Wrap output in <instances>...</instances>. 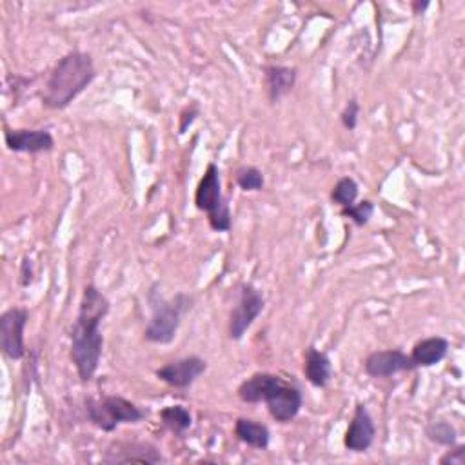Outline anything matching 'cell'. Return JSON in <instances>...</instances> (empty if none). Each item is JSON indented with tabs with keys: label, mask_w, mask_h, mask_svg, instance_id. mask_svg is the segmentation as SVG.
<instances>
[{
	"label": "cell",
	"mask_w": 465,
	"mask_h": 465,
	"mask_svg": "<svg viewBox=\"0 0 465 465\" xmlns=\"http://www.w3.org/2000/svg\"><path fill=\"white\" fill-rule=\"evenodd\" d=\"M426 435L431 442L438 445H454L456 444V429L449 422H433L426 427Z\"/></svg>",
	"instance_id": "7402d4cb"
},
{
	"label": "cell",
	"mask_w": 465,
	"mask_h": 465,
	"mask_svg": "<svg viewBox=\"0 0 465 465\" xmlns=\"http://www.w3.org/2000/svg\"><path fill=\"white\" fill-rule=\"evenodd\" d=\"M193 300L188 295L179 293L171 300H164L156 306L144 336L153 343H169L177 336L182 317L191 309Z\"/></svg>",
	"instance_id": "5b68a950"
},
{
	"label": "cell",
	"mask_w": 465,
	"mask_h": 465,
	"mask_svg": "<svg viewBox=\"0 0 465 465\" xmlns=\"http://www.w3.org/2000/svg\"><path fill=\"white\" fill-rule=\"evenodd\" d=\"M95 77V66L88 53L72 51L64 55L42 89V106L47 109H66Z\"/></svg>",
	"instance_id": "7a4b0ae2"
},
{
	"label": "cell",
	"mask_w": 465,
	"mask_h": 465,
	"mask_svg": "<svg viewBox=\"0 0 465 465\" xmlns=\"http://www.w3.org/2000/svg\"><path fill=\"white\" fill-rule=\"evenodd\" d=\"M283 385V380L271 373H257L239 387V398L246 403L267 402V398Z\"/></svg>",
	"instance_id": "5bb4252c"
},
{
	"label": "cell",
	"mask_w": 465,
	"mask_h": 465,
	"mask_svg": "<svg viewBox=\"0 0 465 465\" xmlns=\"http://www.w3.org/2000/svg\"><path fill=\"white\" fill-rule=\"evenodd\" d=\"M195 206L207 213V222L213 231L225 232L231 229V211L227 200L222 197L220 171L216 164H209L204 177L200 179L195 191Z\"/></svg>",
	"instance_id": "3957f363"
},
{
	"label": "cell",
	"mask_w": 465,
	"mask_h": 465,
	"mask_svg": "<svg viewBox=\"0 0 465 465\" xmlns=\"http://www.w3.org/2000/svg\"><path fill=\"white\" fill-rule=\"evenodd\" d=\"M375 435H376V427L373 417L369 415L368 407L364 403H359L355 410V417L351 424H349L343 436L345 449L353 452H366L373 445Z\"/></svg>",
	"instance_id": "9c48e42d"
},
{
	"label": "cell",
	"mask_w": 465,
	"mask_h": 465,
	"mask_svg": "<svg viewBox=\"0 0 465 465\" xmlns=\"http://www.w3.org/2000/svg\"><path fill=\"white\" fill-rule=\"evenodd\" d=\"M237 186L244 191H260L264 188V174L255 165H244L237 171Z\"/></svg>",
	"instance_id": "44dd1931"
},
{
	"label": "cell",
	"mask_w": 465,
	"mask_h": 465,
	"mask_svg": "<svg viewBox=\"0 0 465 465\" xmlns=\"http://www.w3.org/2000/svg\"><path fill=\"white\" fill-rule=\"evenodd\" d=\"M264 84L267 98L271 104L280 102L297 84V70L285 66H266L264 68Z\"/></svg>",
	"instance_id": "9a60e30c"
},
{
	"label": "cell",
	"mask_w": 465,
	"mask_h": 465,
	"mask_svg": "<svg viewBox=\"0 0 465 465\" xmlns=\"http://www.w3.org/2000/svg\"><path fill=\"white\" fill-rule=\"evenodd\" d=\"M235 435L239 436L241 442L248 444L249 447L255 449H267L269 447V440H271V433L267 429V426L249 420V418H239L235 422Z\"/></svg>",
	"instance_id": "ac0fdd59"
},
{
	"label": "cell",
	"mask_w": 465,
	"mask_h": 465,
	"mask_svg": "<svg viewBox=\"0 0 465 465\" xmlns=\"http://www.w3.org/2000/svg\"><path fill=\"white\" fill-rule=\"evenodd\" d=\"M429 8V3H413V12H415V15H422L426 10Z\"/></svg>",
	"instance_id": "4316f807"
},
{
	"label": "cell",
	"mask_w": 465,
	"mask_h": 465,
	"mask_svg": "<svg viewBox=\"0 0 465 465\" xmlns=\"http://www.w3.org/2000/svg\"><path fill=\"white\" fill-rule=\"evenodd\" d=\"M206 369H207V364L200 357H186L177 362H169L167 366L156 369V378L171 387L186 389L200 375H204Z\"/></svg>",
	"instance_id": "ba28073f"
},
{
	"label": "cell",
	"mask_w": 465,
	"mask_h": 465,
	"mask_svg": "<svg viewBox=\"0 0 465 465\" xmlns=\"http://www.w3.org/2000/svg\"><path fill=\"white\" fill-rule=\"evenodd\" d=\"M264 306H266L264 295L255 285H251V283L242 285L239 304L235 306V309L231 311V318H229L231 340H241L248 333V329L253 326V322L264 311Z\"/></svg>",
	"instance_id": "8992f818"
},
{
	"label": "cell",
	"mask_w": 465,
	"mask_h": 465,
	"mask_svg": "<svg viewBox=\"0 0 465 465\" xmlns=\"http://www.w3.org/2000/svg\"><path fill=\"white\" fill-rule=\"evenodd\" d=\"M304 375L315 387H326L333 376V364L329 357L317 347H308L306 362H304Z\"/></svg>",
	"instance_id": "e0dca14e"
},
{
	"label": "cell",
	"mask_w": 465,
	"mask_h": 465,
	"mask_svg": "<svg viewBox=\"0 0 465 465\" xmlns=\"http://www.w3.org/2000/svg\"><path fill=\"white\" fill-rule=\"evenodd\" d=\"M357 199H359V184H357V181L351 179V177L340 179V181L334 184L333 191H331V200H333L334 204H338L342 209H343V207H349V206H353V204L357 202Z\"/></svg>",
	"instance_id": "ffe728a7"
},
{
	"label": "cell",
	"mask_w": 465,
	"mask_h": 465,
	"mask_svg": "<svg viewBox=\"0 0 465 465\" xmlns=\"http://www.w3.org/2000/svg\"><path fill=\"white\" fill-rule=\"evenodd\" d=\"M109 313V300L95 285H86L79 315L72 326V360L77 368L79 378L89 382L100 364L104 338L100 324Z\"/></svg>",
	"instance_id": "6da1fadb"
},
{
	"label": "cell",
	"mask_w": 465,
	"mask_h": 465,
	"mask_svg": "<svg viewBox=\"0 0 465 465\" xmlns=\"http://www.w3.org/2000/svg\"><path fill=\"white\" fill-rule=\"evenodd\" d=\"M21 283L22 285H30L31 283V276H33V271H31V260L30 258H24L22 262V271H21Z\"/></svg>",
	"instance_id": "484cf974"
},
{
	"label": "cell",
	"mask_w": 465,
	"mask_h": 465,
	"mask_svg": "<svg viewBox=\"0 0 465 465\" xmlns=\"http://www.w3.org/2000/svg\"><path fill=\"white\" fill-rule=\"evenodd\" d=\"M30 313L22 308H12L0 317V347L3 353L12 360H21L26 355L24 329Z\"/></svg>",
	"instance_id": "52a82bcc"
},
{
	"label": "cell",
	"mask_w": 465,
	"mask_h": 465,
	"mask_svg": "<svg viewBox=\"0 0 465 465\" xmlns=\"http://www.w3.org/2000/svg\"><path fill=\"white\" fill-rule=\"evenodd\" d=\"M449 342L444 336H429L420 340L410 355L415 368H431L447 357Z\"/></svg>",
	"instance_id": "2e32d148"
},
{
	"label": "cell",
	"mask_w": 465,
	"mask_h": 465,
	"mask_svg": "<svg viewBox=\"0 0 465 465\" xmlns=\"http://www.w3.org/2000/svg\"><path fill=\"white\" fill-rule=\"evenodd\" d=\"M160 420H162L164 427L174 435L186 433L193 424V417L188 407H184V405L164 407V410L160 411Z\"/></svg>",
	"instance_id": "d6986e66"
},
{
	"label": "cell",
	"mask_w": 465,
	"mask_h": 465,
	"mask_svg": "<svg viewBox=\"0 0 465 465\" xmlns=\"http://www.w3.org/2000/svg\"><path fill=\"white\" fill-rule=\"evenodd\" d=\"M364 369L373 378L393 376L402 371L417 369L411 357L405 355L400 349H389V351H376L366 359Z\"/></svg>",
	"instance_id": "30bf717a"
},
{
	"label": "cell",
	"mask_w": 465,
	"mask_h": 465,
	"mask_svg": "<svg viewBox=\"0 0 465 465\" xmlns=\"http://www.w3.org/2000/svg\"><path fill=\"white\" fill-rule=\"evenodd\" d=\"M86 413L93 426L111 433L121 424H139L146 413L133 402L123 396H104L100 400H86Z\"/></svg>",
	"instance_id": "277c9868"
},
{
	"label": "cell",
	"mask_w": 465,
	"mask_h": 465,
	"mask_svg": "<svg viewBox=\"0 0 465 465\" xmlns=\"http://www.w3.org/2000/svg\"><path fill=\"white\" fill-rule=\"evenodd\" d=\"M340 213H342V216L351 218L357 225L362 227V225H366L371 220V216L375 213V204L371 200H362L359 204L343 207Z\"/></svg>",
	"instance_id": "603a6c76"
},
{
	"label": "cell",
	"mask_w": 465,
	"mask_h": 465,
	"mask_svg": "<svg viewBox=\"0 0 465 465\" xmlns=\"http://www.w3.org/2000/svg\"><path fill=\"white\" fill-rule=\"evenodd\" d=\"M359 114H360V104L357 98H351L345 104V109L340 114V121L345 130L353 131L359 126Z\"/></svg>",
	"instance_id": "cb8c5ba5"
},
{
	"label": "cell",
	"mask_w": 465,
	"mask_h": 465,
	"mask_svg": "<svg viewBox=\"0 0 465 465\" xmlns=\"http://www.w3.org/2000/svg\"><path fill=\"white\" fill-rule=\"evenodd\" d=\"M266 403H267L269 415L276 422L287 424L300 413L304 398H302V393H300L299 387L283 384L276 393H273L267 398Z\"/></svg>",
	"instance_id": "7c38bea8"
},
{
	"label": "cell",
	"mask_w": 465,
	"mask_h": 465,
	"mask_svg": "<svg viewBox=\"0 0 465 465\" xmlns=\"http://www.w3.org/2000/svg\"><path fill=\"white\" fill-rule=\"evenodd\" d=\"M442 465H465V445H456L440 458Z\"/></svg>",
	"instance_id": "d4e9b609"
},
{
	"label": "cell",
	"mask_w": 465,
	"mask_h": 465,
	"mask_svg": "<svg viewBox=\"0 0 465 465\" xmlns=\"http://www.w3.org/2000/svg\"><path fill=\"white\" fill-rule=\"evenodd\" d=\"M106 463H160L164 461L160 451L144 442H131V444H113L104 456Z\"/></svg>",
	"instance_id": "4fadbf2b"
},
{
	"label": "cell",
	"mask_w": 465,
	"mask_h": 465,
	"mask_svg": "<svg viewBox=\"0 0 465 465\" xmlns=\"http://www.w3.org/2000/svg\"><path fill=\"white\" fill-rule=\"evenodd\" d=\"M4 140L8 149L15 153H47L55 148V140L47 130H6Z\"/></svg>",
	"instance_id": "8fae6325"
}]
</instances>
